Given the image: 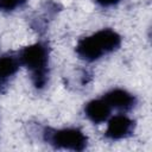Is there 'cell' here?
Returning a JSON list of instances; mask_svg holds the SVG:
<instances>
[{
	"mask_svg": "<svg viewBox=\"0 0 152 152\" xmlns=\"http://www.w3.org/2000/svg\"><path fill=\"white\" fill-rule=\"evenodd\" d=\"M18 58L20 65L30 71L34 88L44 89L49 81V45L45 42H37L25 46L19 51Z\"/></svg>",
	"mask_w": 152,
	"mask_h": 152,
	"instance_id": "6da1fadb",
	"label": "cell"
},
{
	"mask_svg": "<svg viewBox=\"0 0 152 152\" xmlns=\"http://www.w3.org/2000/svg\"><path fill=\"white\" fill-rule=\"evenodd\" d=\"M20 66L19 58L13 55H4L0 57V94L6 90L10 81L18 72Z\"/></svg>",
	"mask_w": 152,
	"mask_h": 152,
	"instance_id": "8992f818",
	"label": "cell"
},
{
	"mask_svg": "<svg viewBox=\"0 0 152 152\" xmlns=\"http://www.w3.org/2000/svg\"><path fill=\"white\" fill-rule=\"evenodd\" d=\"M103 99L108 102V104L112 108H115L118 110H124V112L131 110L137 103L135 96L121 88H115L109 90L103 96Z\"/></svg>",
	"mask_w": 152,
	"mask_h": 152,
	"instance_id": "5b68a950",
	"label": "cell"
},
{
	"mask_svg": "<svg viewBox=\"0 0 152 152\" xmlns=\"http://www.w3.org/2000/svg\"><path fill=\"white\" fill-rule=\"evenodd\" d=\"M27 0H0V10L5 12H12L23 7Z\"/></svg>",
	"mask_w": 152,
	"mask_h": 152,
	"instance_id": "ba28073f",
	"label": "cell"
},
{
	"mask_svg": "<svg viewBox=\"0 0 152 152\" xmlns=\"http://www.w3.org/2000/svg\"><path fill=\"white\" fill-rule=\"evenodd\" d=\"M112 107L104 99H96L89 101L84 107L86 116L94 124H102L110 116Z\"/></svg>",
	"mask_w": 152,
	"mask_h": 152,
	"instance_id": "52a82bcc",
	"label": "cell"
},
{
	"mask_svg": "<svg viewBox=\"0 0 152 152\" xmlns=\"http://www.w3.org/2000/svg\"><path fill=\"white\" fill-rule=\"evenodd\" d=\"M121 45V37L112 28L100 30L82 38L76 45L77 56L86 62H94L118 50Z\"/></svg>",
	"mask_w": 152,
	"mask_h": 152,
	"instance_id": "7a4b0ae2",
	"label": "cell"
},
{
	"mask_svg": "<svg viewBox=\"0 0 152 152\" xmlns=\"http://www.w3.org/2000/svg\"><path fill=\"white\" fill-rule=\"evenodd\" d=\"M43 138L55 148L62 150L83 151L88 145L87 135L81 129L74 127L62 129L45 128L43 131Z\"/></svg>",
	"mask_w": 152,
	"mask_h": 152,
	"instance_id": "3957f363",
	"label": "cell"
},
{
	"mask_svg": "<svg viewBox=\"0 0 152 152\" xmlns=\"http://www.w3.org/2000/svg\"><path fill=\"white\" fill-rule=\"evenodd\" d=\"M134 120H132L127 115L119 114L109 119L104 135L109 140H121L131 137L134 132Z\"/></svg>",
	"mask_w": 152,
	"mask_h": 152,
	"instance_id": "277c9868",
	"label": "cell"
},
{
	"mask_svg": "<svg viewBox=\"0 0 152 152\" xmlns=\"http://www.w3.org/2000/svg\"><path fill=\"white\" fill-rule=\"evenodd\" d=\"M101 7H113L118 5L121 0H95Z\"/></svg>",
	"mask_w": 152,
	"mask_h": 152,
	"instance_id": "9c48e42d",
	"label": "cell"
}]
</instances>
